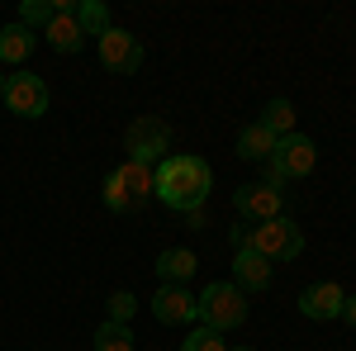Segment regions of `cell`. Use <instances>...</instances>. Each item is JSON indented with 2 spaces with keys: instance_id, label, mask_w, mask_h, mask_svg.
Returning a JSON list of instances; mask_svg holds the SVG:
<instances>
[{
  "instance_id": "603a6c76",
  "label": "cell",
  "mask_w": 356,
  "mask_h": 351,
  "mask_svg": "<svg viewBox=\"0 0 356 351\" xmlns=\"http://www.w3.org/2000/svg\"><path fill=\"white\" fill-rule=\"evenodd\" d=\"M138 313V299L129 295V290H119V295H110V323H129Z\"/></svg>"
},
{
  "instance_id": "8992f818",
  "label": "cell",
  "mask_w": 356,
  "mask_h": 351,
  "mask_svg": "<svg viewBox=\"0 0 356 351\" xmlns=\"http://www.w3.org/2000/svg\"><path fill=\"white\" fill-rule=\"evenodd\" d=\"M0 100L19 119H38V114H48V85L33 72H15V76H5V95Z\"/></svg>"
},
{
  "instance_id": "2e32d148",
  "label": "cell",
  "mask_w": 356,
  "mask_h": 351,
  "mask_svg": "<svg viewBox=\"0 0 356 351\" xmlns=\"http://www.w3.org/2000/svg\"><path fill=\"white\" fill-rule=\"evenodd\" d=\"M275 142H280V138L266 133L261 124H247L243 133H238V157H243V162H266L275 152Z\"/></svg>"
},
{
  "instance_id": "5bb4252c",
  "label": "cell",
  "mask_w": 356,
  "mask_h": 351,
  "mask_svg": "<svg viewBox=\"0 0 356 351\" xmlns=\"http://www.w3.org/2000/svg\"><path fill=\"white\" fill-rule=\"evenodd\" d=\"M200 270L191 247H166L162 256H157V275H162L166 285H191V275Z\"/></svg>"
},
{
  "instance_id": "7c38bea8",
  "label": "cell",
  "mask_w": 356,
  "mask_h": 351,
  "mask_svg": "<svg viewBox=\"0 0 356 351\" xmlns=\"http://www.w3.org/2000/svg\"><path fill=\"white\" fill-rule=\"evenodd\" d=\"M233 285L252 295V290H271V261L261 252H238L233 256Z\"/></svg>"
},
{
  "instance_id": "3957f363",
  "label": "cell",
  "mask_w": 356,
  "mask_h": 351,
  "mask_svg": "<svg viewBox=\"0 0 356 351\" xmlns=\"http://www.w3.org/2000/svg\"><path fill=\"white\" fill-rule=\"evenodd\" d=\"M195 309H200V327H214V332L247 323V295L238 285H228V280H214L204 295L195 299Z\"/></svg>"
},
{
  "instance_id": "52a82bcc",
  "label": "cell",
  "mask_w": 356,
  "mask_h": 351,
  "mask_svg": "<svg viewBox=\"0 0 356 351\" xmlns=\"http://www.w3.org/2000/svg\"><path fill=\"white\" fill-rule=\"evenodd\" d=\"M95 43H100V62L110 67L114 76H129V72H138V67H143V43H138L129 28H114L110 24L100 38H95Z\"/></svg>"
},
{
  "instance_id": "ac0fdd59",
  "label": "cell",
  "mask_w": 356,
  "mask_h": 351,
  "mask_svg": "<svg viewBox=\"0 0 356 351\" xmlns=\"http://www.w3.org/2000/svg\"><path fill=\"white\" fill-rule=\"evenodd\" d=\"M266 133H275V138H290L295 133V105L290 100H271V105L261 109V119H257Z\"/></svg>"
},
{
  "instance_id": "484cf974",
  "label": "cell",
  "mask_w": 356,
  "mask_h": 351,
  "mask_svg": "<svg viewBox=\"0 0 356 351\" xmlns=\"http://www.w3.org/2000/svg\"><path fill=\"white\" fill-rule=\"evenodd\" d=\"M228 351H252V347H228Z\"/></svg>"
},
{
  "instance_id": "d6986e66",
  "label": "cell",
  "mask_w": 356,
  "mask_h": 351,
  "mask_svg": "<svg viewBox=\"0 0 356 351\" xmlns=\"http://www.w3.org/2000/svg\"><path fill=\"white\" fill-rule=\"evenodd\" d=\"M76 24H81L86 38H100V33L110 28V10H105L100 0H76Z\"/></svg>"
},
{
  "instance_id": "ffe728a7",
  "label": "cell",
  "mask_w": 356,
  "mask_h": 351,
  "mask_svg": "<svg viewBox=\"0 0 356 351\" xmlns=\"http://www.w3.org/2000/svg\"><path fill=\"white\" fill-rule=\"evenodd\" d=\"M95 351H134V332H129V323H105L95 327Z\"/></svg>"
},
{
  "instance_id": "4316f807",
  "label": "cell",
  "mask_w": 356,
  "mask_h": 351,
  "mask_svg": "<svg viewBox=\"0 0 356 351\" xmlns=\"http://www.w3.org/2000/svg\"><path fill=\"white\" fill-rule=\"evenodd\" d=\"M0 95H5V76H0Z\"/></svg>"
},
{
  "instance_id": "6da1fadb",
  "label": "cell",
  "mask_w": 356,
  "mask_h": 351,
  "mask_svg": "<svg viewBox=\"0 0 356 351\" xmlns=\"http://www.w3.org/2000/svg\"><path fill=\"white\" fill-rule=\"evenodd\" d=\"M209 190H214V171H209L204 157L176 152V157H162L157 162V199H162L166 209H181V214L204 209Z\"/></svg>"
},
{
  "instance_id": "cb8c5ba5",
  "label": "cell",
  "mask_w": 356,
  "mask_h": 351,
  "mask_svg": "<svg viewBox=\"0 0 356 351\" xmlns=\"http://www.w3.org/2000/svg\"><path fill=\"white\" fill-rule=\"evenodd\" d=\"M252 233H257V223H238L233 228V247L238 252H252Z\"/></svg>"
},
{
  "instance_id": "e0dca14e",
  "label": "cell",
  "mask_w": 356,
  "mask_h": 351,
  "mask_svg": "<svg viewBox=\"0 0 356 351\" xmlns=\"http://www.w3.org/2000/svg\"><path fill=\"white\" fill-rule=\"evenodd\" d=\"M67 5H72V0H24V5H19V24L38 33V28L53 24V15H57V10H67Z\"/></svg>"
},
{
  "instance_id": "4fadbf2b",
  "label": "cell",
  "mask_w": 356,
  "mask_h": 351,
  "mask_svg": "<svg viewBox=\"0 0 356 351\" xmlns=\"http://www.w3.org/2000/svg\"><path fill=\"white\" fill-rule=\"evenodd\" d=\"M114 176L124 181V190L134 195L138 209H143V204H147V199L157 195V166H147V162H129V157H124V162L114 166Z\"/></svg>"
},
{
  "instance_id": "d4e9b609",
  "label": "cell",
  "mask_w": 356,
  "mask_h": 351,
  "mask_svg": "<svg viewBox=\"0 0 356 351\" xmlns=\"http://www.w3.org/2000/svg\"><path fill=\"white\" fill-rule=\"evenodd\" d=\"M337 318L356 327V295H347V299H342V313H337Z\"/></svg>"
},
{
  "instance_id": "ba28073f",
  "label": "cell",
  "mask_w": 356,
  "mask_h": 351,
  "mask_svg": "<svg viewBox=\"0 0 356 351\" xmlns=\"http://www.w3.org/2000/svg\"><path fill=\"white\" fill-rule=\"evenodd\" d=\"M233 209L243 214V223H271V218L285 214V190H271V186H243L233 190Z\"/></svg>"
},
{
  "instance_id": "44dd1931",
  "label": "cell",
  "mask_w": 356,
  "mask_h": 351,
  "mask_svg": "<svg viewBox=\"0 0 356 351\" xmlns=\"http://www.w3.org/2000/svg\"><path fill=\"white\" fill-rule=\"evenodd\" d=\"M105 209H110V214H129V209H138L134 204V195H129V190H124V181H119V176H105Z\"/></svg>"
},
{
  "instance_id": "7402d4cb",
  "label": "cell",
  "mask_w": 356,
  "mask_h": 351,
  "mask_svg": "<svg viewBox=\"0 0 356 351\" xmlns=\"http://www.w3.org/2000/svg\"><path fill=\"white\" fill-rule=\"evenodd\" d=\"M181 351H228V342H223V332H214V327H195L191 337L181 342Z\"/></svg>"
},
{
  "instance_id": "30bf717a",
  "label": "cell",
  "mask_w": 356,
  "mask_h": 351,
  "mask_svg": "<svg viewBox=\"0 0 356 351\" xmlns=\"http://www.w3.org/2000/svg\"><path fill=\"white\" fill-rule=\"evenodd\" d=\"M342 285H332V280H318V285H309L300 295V313L304 318H314V323H328V318H337L342 313Z\"/></svg>"
},
{
  "instance_id": "7a4b0ae2",
  "label": "cell",
  "mask_w": 356,
  "mask_h": 351,
  "mask_svg": "<svg viewBox=\"0 0 356 351\" xmlns=\"http://www.w3.org/2000/svg\"><path fill=\"white\" fill-rule=\"evenodd\" d=\"M314 162H318V147H314L304 133L280 138V142H275V152L261 162V166H266V181H261V186L280 190V186H290V181H304V176L314 171Z\"/></svg>"
},
{
  "instance_id": "277c9868",
  "label": "cell",
  "mask_w": 356,
  "mask_h": 351,
  "mask_svg": "<svg viewBox=\"0 0 356 351\" xmlns=\"http://www.w3.org/2000/svg\"><path fill=\"white\" fill-rule=\"evenodd\" d=\"M252 252H261L266 261H295L304 252V228L290 214L271 218V223H257L252 233Z\"/></svg>"
},
{
  "instance_id": "9a60e30c",
  "label": "cell",
  "mask_w": 356,
  "mask_h": 351,
  "mask_svg": "<svg viewBox=\"0 0 356 351\" xmlns=\"http://www.w3.org/2000/svg\"><path fill=\"white\" fill-rule=\"evenodd\" d=\"M33 48H38V33H33V28H24V24L0 28V62H24Z\"/></svg>"
},
{
  "instance_id": "9c48e42d",
  "label": "cell",
  "mask_w": 356,
  "mask_h": 351,
  "mask_svg": "<svg viewBox=\"0 0 356 351\" xmlns=\"http://www.w3.org/2000/svg\"><path fill=\"white\" fill-rule=\"evenodd\" d=\"M152 318H157V323H171V327L195 323V318H200L195 295L186 290V285H162V290L152 295Z\"/></svg>"
},
{
  "instance_id": "5b68a950",
  "label": "cell",
  "mask_w": 356,
  "mask_h": 351,
  "mask_svg": "<svg viewBox=\"0 0 356 351\" xmlns=\"http://www.w3.org/2000/svg\"><path fill=\"white\" fill-rule=\"evenodd\" d=\"M166 147H171V124L157 119V114H143L129 124V133H124V152H129V162H147L157 166L166 157Z\"/></svg>"
},
{
  "instance_id": "8fae6325",
  "label": "cell",
  "mask_w": 356,
  "mask_h": 351,
  "mask_svg": "<svg viewBox=\"0 0 356 351\" xmlns=\"http://www.w3.org/2000/svg\"><path fill=\"white\" fill-rule=\"evenodd\" d=\"M43 38H48V43H53V53H62V57L81 53L86 33H81V24H76V5H67V10H57V15H53V24L43 28Z\"/></svg>"
}]
</instances>
